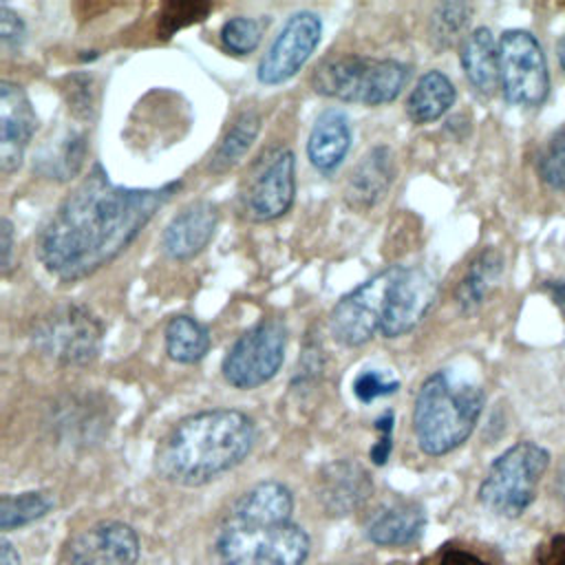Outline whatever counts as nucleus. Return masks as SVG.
I'll list each match as a JSON object with an SVG mask.
<instances>
[{"label":"nucleus","mask_w":565,"mask_h":565,"mask_svg":"<svg viewBox=\"0 0 565 565\" xmlns=\"http://www.w3.org/2000/svg\"><path fill=\"white\" fill-rule=\"evenodd\" d=\"M179 188L181 181L161 188H124L95 163L40 227L35 238L40 263L62 282L95 274L130 247Z\"/></svg>","instance_id":"obj_1"},{"label":"nucleus","mask_w":565,"mask_h":565,"mask_svg":"<svg viewBox=\"0 0 565 565\" xmlns=\"http://www.w3.org/2000/svg\"><path fill=\"white\" fill-rule=\"evenodd\" d=\"M294 497L278 481L249 488L227 512L216 536L221 565H302L307 532L291 521Z\"/></svg>","instance_id":"obj_2"},{"label":"nucleus","mask_w":565,"mask_h":565,"mask_svg":"<svg viewBox=\"0 0 565 565\" xmlns=\"http://www.w3.org/2000/svg\"><path fill=\"white\" fill-rule=\"evenodd\" d=\"M254 422L234 408L201 411L183 417L161 439L154 468L179 486H203L238 466L254 448Z\"/></svg>","instance_id":"obj_3"},{"label":"nucleus","mask_w":565,"mask_h":565,"mask_svg":"<svg viewBox=\"0 0 565 565\" xmlns=\"http://www.w3.org/2000/svg\"><path fill=\"white\" fill-rule=\"evenodd\" d=\"M483 408V391L450 371L428 375L413 406V433L422 452L430 457L459 448L477 426Z\"/></svg>","instance_id":"obj_4"},{"label":"nucleus","mask_w":565,"mask_h":565,"mask_svg":"<svg viewBox=\"0 0 565 565\" xmlns=\"http://www.w3.org/2000/svg\"><path fill=\"white\" fill-rule=\"evenodd\" d=\"M408 77L411 66L404 62L347 53L322 60L311 73V86L331 99L380 106L397 99Z\"/></svg>","instance_id":"obj_5"},{"label":"nucleus","mask_w":565,"mask_h":565,"mask_svg":"<svg viewBox=\"0 0 565 565\" xmlns=\"http://www.w3.org/2000/svg\"><path fill=\"white\" fill-rule=\"evenodd\" d=\"M550 466V452L534 441H519L501 452L488 468L479 501L492 514L516 519L536 499L541 477Z\"/></svg>","instance_id":"obj_6"},{"label":"nucleus","mask_w":565,"mask_h":565,"mask_svg":"<svg viewBox=\"0 0 565 565\" xmlns=\"http://www.w3.org/2000/svg\"><path fill=\"white\" fill-rule=\"evenodd\" d=\"M296 194V159L285 146L263 150L238 185V207L245 218L267 223L282 216Z\"/></svg>","instance_id":"obj_7"},{"label":"nucleus","mask_w":565,"mask_h":565,"mask_svg":"<svg viewBox=\"0 0 565 565\" xmlns=\"http://www.w3.org/2000/svg\"><path fill=\"white\" fill-rule=\"evenodd\" d=\"M33 344L60 364H88L104 340L102 320L82 305H62L38 320Z\"/></svg>","instance_id":"obj_8"},{"label":"nucleus","mask_w":565,"mask_h":565,"mask_svg":"<svg viewBox=\"0 0 565 565\" xmlns=\"http://www.w3.org/2000/svg\"><path fill=\"white\" fill-rule=\"evenodd\" d=\"M287 327L278 318H265L247 329L225 353L221 371L230 386L247 391L269 382L282 366Z\"/></svg>","instance_id":"obj_9"},{"label":"nucleus","mask_w":565,"mask_h":565,"mask_svg":"<svg viewBox=\"0 0 565 565\" xmlns=\"http://www.w3.org/2000/svg\"><path fill=\"white\" fill-rule=\"evenodd\" d=\"M399 267L402 265L384 267L335 302L329 316V329L335 342L344 347H360L382 331L391 287L399 274Z\"/></svg>","instance_id":"obj_10"},{"label":"nucleus","mask_w":565,"mask_h":565,"mask_svg":"<svg viewBox=\"0 0 565 565\" xmlns=\"http://www.w3.org/2000/svg\"><path fill=\"white\" fill-rule=\"evenodd\" d=\"M499 77L503 95L516 106H539L550 90V73L539 40L510 29L499 40Z\"/></svg>","instance_id":"obj_11"},{"label":"nucleus","mask_w":565,"mask_h":565,"mask_svg":"<svg viewBox=\"0 0 565 565\" xmlns=\"http://www.w3.org/2000/svg\"><path fill=\"white\" fill-rule=\"evenodd\" d=\"M320 33L322 22L313 11L294 13L260 57L256 71L258 82L265 86H276L291 79L316 51Z\"/></svg>","instance_id":"obj_12"},{"label":"nucleus","mask_w":565,"mask_h":565,"mask_svg":"<svg viewBox=\"0 0 565 565\" xmlns=\"http://www.w3.org/2000/svg\"><path fill=\"white\" fill-rule=\"evenodd\" d=\"M437 298V280L422 265H402L391 287L382 335L399 338L413 331Z\"/></svg>","instance_id":"obj_13"},{"label":"nucleus","mask_w":565,"mask_h":565,"mask_svg":"<svg viewBox=\"0 0 565 565\" xmlns=\"http://www.w3.org/2000/svg\"><path fill=\"white\" fill-rule=\"evenodd\" d=\"M139 539L128 523L99 521L77 534L68 550V565H135Z\"/></svg>","instance_id":"obj_14"},{"label":"nucleus","mask_w":565,"mask_h":565,"mask_svg":"<svg viewBox=\"0 0 565 565\" xmlns=\"http://www.w3.org/2000/svg\"><path fill=\"white\" fill-rule=\"evenodd\" d=\"M38 128V115L26 90L9 79L0 82V170L22 166L24 150Z\"/></svg>","instance_id":"obj_15"},{"label":"nucleus","mask_w":565,"mask_h":565,"mask_svg":"<svg viewBox=\"0 0 565 565\" xmlns=\"http://www.w3.org/2000/svg\"><path fill=\"white\" fill-rule=\"evenodd\" d=\"M218 225V207L212 201H192L170 218L161 234V249L172 260L201 254Z\"/></svg>","instance_id":"obj_16"},{"label":"nucleus","mask_w":565,"mask_h":565,"mask_svg":"<svg viewBox=\"0 0 565 565\" xmlns=\"http://www.w3.org/2000/svg\"><path fill=\"white\" fill-rule=\"evenodd\" d=\"M373 492V481L366 468L351 459H338L327 463L318 472L316 499L324 512L342 516L360 508Z\"/></svg>","instance_id":"obj_17"},{"label":"nucleus","mask_w":565,"mask_h":565,"mask_svg":"<svg viewBox=\"0 0 565 565\" xmlns=\"http://www.w3.org/2000/svg\"><path fill=\"white\" fill-rule=\"evenodd\" d=\"M395 179V159L391 148L375 146L351 170L344 199L355 210H369L384 199Z\"/></svg>","instance_id":"obj_18"},{"label":"nucleus","mask_w":565,"mask_h":565,"mask_svg":"<svg viewBox=\"0 0 565 565\" xmlns=\"http://www.w3.org/2000/svg\"><path fill=\"white\" fill-rule=\"evenodd\" d=\"M426 525L424 508L415 501H395L375 510L366 523V539L375 545L415 543Z\"/></svg>","instance_id":"obj_19"},{"label":"nucleus","mask_w":565,"mask_h":565,"mask_svg":"<svg viewBox=\"0 0 565 565\" xmlns=\"http://www.w3.org/2000/svg\"><path fill=\"white\" fill-rule=\"evenodd\" d=\"M351 146V126L342 110L329 108L320 113L307 139V157L320 172H333L347 157Z\"/></svg>","instance_id":"obj_20"},{"label":"nucleus","mask_w":565,"mask_h":565,"mask_svg":"<svg viewBox=\"0 0 565 565\" xmlns=\"http://www.w3.org/2000/svg\"><path fill=\"white\" fill-rule=\"evenodd\" d=\"M459 60H461V68H463L468 82L479 93L490 95L497 88V84H501L499 42L494 40L490 29L479 26L472 33H468L461 42Z\"/></svg>","instance_id":"obj_21"},{"label":"nucleus","mask_w":565,"mask_h":565,"mask_svg":"<svg viewBox=\"0 0 565 565\" xmlns=\"http://www.w3.org/2000/svg\"><path fill=\"white\" fill-rule=\"evenodd\" d=\"M501 274H503V256L492 247L479 252L475 260L468 265L455 291V298L461 311L463 313L477 311L486 302L490 291L497 287Z\"/></svg>","instance_id":"obj_22"},{"label":"nucleus","mask_w":565,"mask_h":565,"mask_svg":"<svg viewBox=\"0 0 565 565\" xmlns=\"http://www.w3.org/2000/svg\"><path fill=\"white\" fill-rule=\"evenodd\" d=\"M86 150V135L79 130H66L40 150L33 168L46 179L68 181L82 170Z\"/></svg>","instance_id":"obj_23"},{"label":"nucleus","mask_w":565,"mask_h":565,"mask_svg":"<svg viewBox=\"0 0 565 565\" xmlns=\"http://www.w3.org/2000/svg\"><path fill=\"white\" fill-rule=\"evenodd\" d=\"M452 82L437 68L426 71L406 99V115L415 124H428L439 119L455 102Z\"/></svg>","instance_id":"obj_24"},{"label":"nucleus","mask_w":565,"mask_h":565,"mask_svg":"<svg viewBox=\"0 0 565 565\" xmlns=\"http://www.w3.org/2000/svg\"><path fill=\"white\" fill-rule=\"evenodd\" d=\"M258 130H260V115L256 110L249 108L238 113L232 126L227 128V132L223 135V139L218 141L210 161V170L221 174L234 168L243 159V154L249 150Z\"/></svg>","instance_id":"obj_25"},{"label":"nucleus","mask_w":565,"mask_h":565,"mask_svg":"<svg viewBox=\"0 0 565 565\" xmlns=\"http://www.w3.org/2000/svg\"><path fill=\"white\" fill-rule=\"evenodd\" d=\"M210 351L207 329L192 316H174L166 324V353L181 364H194Z\"/></svg>","instance_id":"obj_26"},{"label":"nucleus","mask_w":565,"mask_h":565,"mask_svg":"<svg viewBox=\"0 0 565 565\" xmlns=\"http://www.w3.org/2000/svg\"><path fill=\"white\" fill-rule=\"evenodd\" d=\"M55 505L51 492L29 490L20 494H2L0 499V530L9 532L31 521L42 519Z\"/></svg>","instance_id":"obj_27"},{"label":"nucleus","mask_w":565,"mask_h":565,"mask_svg":"<svg viewBox=\"0 0 565 565\" xmlns=\"http://www.w3.org/2000/svg\"><path fill=\"white\" fill-rule=\"evenodd\" d=\"M470 20V7L466 2H444L430 15V38L439 49L450 46Z\"/></svg>","instance_id":"obj_28"},{"label":"nucleus","mask_w":565,"mask_h":565,"mask_svg":"<svg viewBox=\"0 0 565 565\" xmlns=\"http://www.w3.org/2000/svg\"><path fill=\"white\" fill-rule=\"evenodd\" d=\"M539 177L554 190H565V124L552 132L536 159Z\"/></svg>","instance_id":"obj_29"},{"label":"nucleus","mask_w":565,"mask_h":565,"mask_svg":"<svg viewBox=\"0 0 565 565\" xmlns=\"http://www.w3.org/2000/svg\"><path fill=\"white\" fill-rule=\"evenodd\" d=\"M260 24L247 15H234L221 26V42L234 55L252 53L260 42Z\"/></svg>","instance_id":"obj_30"},{"label":"nucleus","mask_w":565,"mask_h":565,"mask_svg":"<svg viewBox=\"0 0 565 565\" xmlns=\"http://www.w3.org/2000/svg\"><path fill=\"white\" fill-rule=\"evenodd\" d=\"M207 11H210V4L205 2H170L161 13V33L168 38L177 29L203 20Z\"/></svg>","instance_id":"obj_31"},{"label":"nucleus","mask_w":565,"mask_h":565,"mask_svg":"<svg viewBox=\"0 0 565 565\" xmlns=\"http://www.w3.org/2000/svg\"><path fill=\"white\" fill-rule=\"evenodd\" d=\"M399 388V382L388 377L386 373L377 371V369H366L362 371L355 380H353V393L360 402H373L377 397L391 395Z\"/></svg>","instance_id":"obj_32"},{"label":"nucleus","mask_w":565,"mask_h":565,"mask_svg":"<svg viewBox=\"0 0 565 565\" xmlns=\"http://www.w3.org/2000/svg\"><path fill=\"white\" fill-rule=\"evenodd\" d=\"M24 38H26V26H24L22 18L7 4H0V40H2V44L9 49H18V46H22Z\"/></svg>","instance_id":"obj_33"},{"label":"nucleus","mask_w":565,"mask_h":565,"mask_svg":"<svg viewBox=\"0 0 565 565\" xmlns=\"http://www.w3.org/2000/svg\"><path fill=\"white\" fill-rule=\"evenodd\" d=\"M375 428L380 430V439L373 444L371 448V461L375 466H384L388 455H391V448H393V437H391V430H393V413H384L382 417H377L375 422Z\"/></svg>","instance_id":"obj_34"},{"label":"nucleus","mask_w":565,"mask_h":565,"mask_svg":"<svg viewBox=\"0 0 565 565\" xmlns=\"http://www.w3.org/2000/svg\"><path fill=\"white\" fill-rule=\"evenodd\" d=\"M534 565H565V534H554L534 552Z\"/></svg>","instance_id":"obj_35"},{"label":"nucleus","mask_w":565,"mask_h":565,"mask_svg":"<svg viewBox=\"0 0 565 565\" xmlns=\"http://www.w3.org/2000/svg\"><path fill=\"white\" fill-rule=\"evenodd\" d=\"M435 565H492V563L472 550L446 547Z\"/></svg>","instance_id":"obj_36"},{"label":"nucleus","mask_w":565,"mask_h":565,"mask_svg":"<svg viewBox=\"0 0 565 565\" xmlns=\"http://www.w3.org/2000/svg\"><path fill=\"white\" fill-rule=\"evenodd\" d=\"M13 267V225L9 218L0 221V271L9 274Z\"/></svg>","instance_id":"obj_37"},{"label":"nucleus","mask_w":565,"mask_h":565,"mask_svg":"<svg viewBox=\"0 0 565 565\" xmlns=\"http://www.w3.org/2000/svg\"><path fill=\"white\" fill-rule=\"evenodd\" d=\"M0 565H20V554L7 539H0Z\"/></svg>","instance_id":"obj_38"},{"label":"nucleus","mask_w":565,"mask_h":565,"mask_svg":"<svg viewBox=\"0 0 565 565\" xmlns=\"http://www.w3.org/2000/svg\"><path fill=\"white\" fill-rule=\"evenodd\" d=\"M554 488H556L558 499L565 503V463L558 468V475H556V479H554Z\"/></svg>","instance_id":"obj_39"},{"label":"nucleus","mask_w":565,"mask_h":565,"mask_svg":"<svg viewBox=\"0 0 565 565\" xmlns=\"http://www.w3.org/2000/svg\"><path fill=\"white\" fill-rule=\"evenodd\" d=\"M552 291H554V298H556L558 302H563V305H565V282L554 285V287H552Z\"/></svg>","instance_id":"obj_40"},{"label":"nucleus","mask_w":565,"mask_h":565,"mask_svg":"<svg viewBox=\"0 0 565 565\" xmlns=\"http://www.w3.org/2000/svg\"><path fill=\"white\" fill-rule=\"evenodd\" d=\"M558 60H561V66L565 68V38H563L561 44H558Z\"/></svg>","instance_id":"obj_41"}]
</instances>
